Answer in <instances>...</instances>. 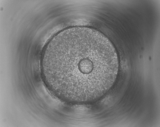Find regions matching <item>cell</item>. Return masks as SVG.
Returning a JSON list of instances; mask_svg holds the SVG:
<instances>
[{
    "label": "cell",
    "mask_w": 160,
    "mask_h": 127,
    "mask_svg": "<svg viewBox=\"0 0 160 127\" xmlns=\"http://www.w3.org/2000/svg\"><path fill=\"white\" fill-rule=\"evenodd\" d=\"M118 65L110 41L96 30L82 27L55 36L41 61L47 87L61 100L74 104L100 98L114 83Z\"/></svg>",
    "instance_id": "obj_1"
}]
</instances>
